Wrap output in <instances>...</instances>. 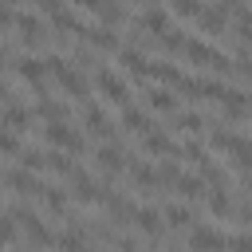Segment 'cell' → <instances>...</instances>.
Returning a JSON list of instances; mask_svg holds the SVG:
<instances>
[{
	"label": "cell",
	"mask_w": 252,
	"mask_h": 252,
	"mask_svg": "<svg viewBox=\"0 0 252 252\" xmlns=\"http://www.w3.org/2000/svg\"><path fill=\"white\" fill-rule=\"evenodd\" d=\"M224 252H252V232H236L228 236V248Z\"/></svg>",
	"instance_id": "32"
},
{
	"label": "cell",
	"mask_w": 252,
	"mask_h": 252,
	"mask_svg": "<svg viewBox=\"0 0 252 252\" xmlns=\"http://www.w3.org/2000/svg\"><path fill=\"white\" fill-rule=\"evenodd\" d=\"M130 181H134V189H142V193H150V189H158V165H150V161H130Z\"/></svg>",
	"instance_id": "21"
},
{
	"label": "cell",
	"mask_w": 252,
	"mask_h": 252,
	"mask_svg": "<svg viewBox=\"0 0 252 252\" xmlns=\"http://www.w3.org/2000/svg\"><path fill=\"white\" fill-rule=\"evenodd\" d=\"M87 236H91V228L71 224V228H63V232L55 236V248H59V252H87Z\"/></svg>",
	"instance_id": "20"
},
{
	"label": "cell",
	"mask_w": 252,
	"mask_h": 252,
	"mask_svg": "<svg viewBox=\"0 0 252 252\" xmlns=\"http://www.w3.org/2000/svg\"><path fill=\"white\" fill-rule=\"evenodd\" d=\"M173 193L185 197V201H197V197L205 193V177H201V173H181L177 185H173Z\"/></svg>",
	"instance_id": "24"
},
{
	"label": "cell",
	"mask_w": 252,
	"mask_h": 252,
	"mask_svg": "<svg viewBox=\"0 0 252 252\" xmlns=\"http://www.w3.org/2000/svg\"><path fill=\"white\" fill-rule=\"evenodd\" d=\"M173 130L185 134V138H197V134L205 130V114H201V110H181V114H173Z\"/></svg>",
	"instance_id": "22"
},
{
	"label": "cell",
	"mask_w": 252,
	"mask_h": 252,
	"mask_svg": "<svg viewBox=\"0 0 252 252\" xmlns=\"http://www.w3.org/2000/svg\"><path fill=\"white\" fill-rule=\"evenodd\" d=\"M47 169H51V173H59V177H75V173H79L75 158L59 154V150H47Z\"/></svg>",
	"instance_id": "25"
},
{
	"label": "cell",
	"mask_w": 252,
	"mask_h": 252,
	"mask_svg": "<svg viewBox=\"0 0 252 252\" xmlns=\"http://www.w3.org/2000/svg\"><path fill=\"white\" fill-rule=\"evenodd\" d=\"M181 158H185V161H193V165L201 169V165L209 161V150H205L197 138H185V146H181Z\"/></svg>",
	"instance_id": "30"
},
{
	"label": "cell",
	"mask_w": 252,
	"mask_h": 252,
	"mask_svg": "<svg viewBox=\"0 0 252 252\" xmlns=\"http://www.w3.org/2000/svg\"><path fill=\"white\" fill-rule=\"evenodd\" d=\"M8 67V47H4V39H0V71Z\"/></svg>",
	"instance_id": "37"
},
{
	"label": "cell",
	"mask_w": 252,
	"mask_h": 252,
	"mask_svg": "<svg viewBox=\"0 0 252 252\" xmlns=\"http://www.w3.org/2000/svg\"><path fill=\"white\" fill-rule=\"evenodd\" d=\"M228 24H232V4H205V12L197 16V32L209 43L228 35Z\"/></svg>",
	"instance_id": "2"
},
{
	"label": "cell",
	"mask_w": 252,
	"mask_h": 252,
	"mask_svg": "<svg viewBox=\"0 0 252 252\" xmlns=\"http://www.w3.org/2000/svg\"><path fill=\"white\" fill-rule=\"evenodd\" d=\"M232 217H236L240 224H252V201H244V205H236V209H232Z\"/></svg>",
	"instance_id": "35"
},
{
	"label": "cell",
	"mask_w": 252,
	"mask_h": 252,
	"mask_svg": "<svg viewBox=\"0 0 252 252\" xmlns=\"http://www.w3.org/2000/svg\"><path fill=\"white\" fill-rule=\"evenodd\" d=\"M142 150H146L150 158H161V161H169V158L177 161V158H181V146H177L165 130H146V134H142Z\"/></svg>",
	"instance_id": "11"
},
{
	"label": "cell",
	"mask_w": 252,
	"mask_h": 252,
	"mask_svg": "<svg viewBox=\"0 0 252 252\" xmlns=\"http://www.w3.org/2000/svg\"><path fill=\"white\" fill-rule=\"evenodd\" d=\"M201 12H205L201 0H177V4H169V16H177V20H197Z\"/></svg>",
	"instance_id": "29"
},
{
	"label": "cell",
	"mask_w": 252,
	"mask_h": 252,
	"mask_svg": "<svg viewBox=\"0 0 252 252\" xmlns=\"http://www.w3.org/2000/svg\"><path fill=\"white\" fill-rule=\"evenodd\" d=\"M146 106L158 114H177V94L169 87H146Z\"/></svg>",
	"instance_id": "19"
},
{
	"label": "cell",
	"mask_w": 252,
	"mask_h": 252,
	"mask_svg": "<svg viewBox=\"0 0 252 252\" xmlns=\"http://www.w3.org/2000/svg\"><path fill=\"white\" fill-rule=\"evenodd\" d=\"M0 32H16V8L0 4Z\"/></svg>",
	"instance_id": "33"
},
{
	"label": "cell",
	"mask_w": 252,
	"mask_h": 252,
	"mask_svg": "<svg viewBox=\"0 0 252 252\" xmlns=\"http://www.w3.org/2000/svg\"><path fill=\"white\" fill-rule=\"evenodd\" d=\"M118 126H122L126 134H138V138H142L146 130H154V126H150V114H146L142 106H134V102H130V106H122V114H118Z\"/></svg>",
	"instance_id": "16"
},
{
	"label": "cell",
	"mask_w": 252,
	"mask_h": 252,
	"mask_svg": "<svg viewBox=\"0 0 252 252\" xmlns=\"http://www.w3.org/2000/svg\"><path fill=\"white\" fill-rule=\"evenodd\" d=\"M83 130H87L91 138H102V142L114 138V122H110V114H106L102 106H94V102H83Z\"/></svg>",
	"instance_id": "10"
},
{
	"label": "cell",
	"mask_w": 252,
	"mask_h": 252,
	"mask_svg": "<svg viewBox=\"0 0 252 252\" xmlns=\"http://www.w3.org/2000/svg\"><path fill=\"white\" fill-rule=\"evenodd\" d=\"M228 236H220V228L213 224H193L189 228V252H224Z\"/></svg>",
	"instance_id": "8"
},
{
	"label": "cell",
	"mask_w": 252,
	"mask_h": 252,
	"mask_svg": "<svg viewBox=\"0 0 252 252\" xmlns=\"http://www.w3.org/2000/svg\"><path fill=\"white\" fill-rule=\"evenodd\" d=\"M161 220H165L169 228H193V209H189L185 201L165 205V209H161Z\"/></svg>",
	"instance_id": "23"
},
{
	"label": "cell",
	"mask_w": 252,
	"mask_h": 252,
	"mask_svg": "<svg viewBox=\"0 0 252 252\" xmlns=\"http://www.w3.org/2000/svg\"><path fill=\"white\" fill-rule=\"evenodd\" d=\"M32 114H35V118H43V122H67L71 106H67V102H59L55 94H43V98L32 106Z\"/></svg>",
	"instance_id": "15"
},
{
	"label": "cell",
	"mask_w": 252,
	"mask_h": 252,
	"mask_svg": "<svg viewBox=\"0 0 252 252\" xmlns=\"http://www.w3.org/2000/svg\"><path fill=\"white\" fill-rule=\"evenodd\" d=\"M39 201H43V209H47L51 217H63V213H67V193H63L59 185H47Z\"/></svg>",
	"instance_id": "26"
},
{
	"label": "cell",
	"mask_w": 252,
	"mask_h": 252,
	"mask_svg": "<svg viewBox=\"0 0 252 252\" xmlns=\"http://www.w3.org/2000/svg\"><path fill=\"white\" fill-rule=\"evenodd\" d=\"M248 122H252V114H248Z\"/></svg>",
	"instance_id": "38"
},
{
	"label": "cell",
	"mask_w": 252,
	"mask_h": 252,
	"mask_svg": "<svg viewBox=\"0 0 252 252\" xmlns=\"http://www.w3.org/2000/svg\"><path fill=\"white\" fill-rule=\"evenodd\" d=\"M134 228H138L142 236H161V228H165V220H161V209H154V205H142V209L134 213Z\"/></svg>",
	"instance_id": "17"
},
{
	"label": "cell",
	"mask_w": 252,
	"mask_h": 252,
	"mask_svg": "<svg viewBox=\"0 0 252 252\" xmlns=\"http://www.w3.org/2000/svg\"><path fill=\"white\" fill-rule=\"evenodd\" d=\"M43 138H47V146L51 150H59V154H67V158H75V154H83V134L71 126V122H47L43 126Z\"/></svg>",
	"instance_id": "3"
},
{
	"label": "cell",
	"mask_w": 252,
	"mask_h": 252,
	"mask_svg": "<svg viewBox=\"0 0 252 252\" xmlns=\"http://www.w3.org/2000/svg\"><path fill=\"white\" fill-rule=\"evenodd\" d=\"M106 193H110V189H106L102 181H94L91 173H83V169L71 177V197H75L79 205H102V201H106Z\"/></svg>",
	"instance_id": "7"
},
{
	"label": "cell",
	"mask_w": 252,
	"mask_h": 252,
	"mask_svg": "<svg viewBox=\"0 0 252 252\" xmlns=\"http://www.w3.org/2000/svg\"><path fill=\"white\" fill-rule=\"evenodd\" d=\"M12 67H16V75H20L24 83H32V87H35V94H39V98H43V94H51V91H47V63H43V55H20Z\"/></svg>",
	"instance_id": "5"
},
{
	"label": "cell",
	"mask_w": 252,
	"mask_h": 252,
	"mask_svg": "<svg viewBox=\"0 0 252 252\" xmlns=\"http://www.w3.org/2000/svg\"><path fill=\"white\" fill-rule=\"evenodd\" d=\"M4 185H8V189H16L20 197H43V189H47V185H43L32 169H24V165L8 169V173H4Z\"/></svg>",
	"instance_id": "12"
},
{
	"label": "cell",
	"mask_w": 252,
	"mask_h": 252,
	"mask_svg": "<svg viewBox=\"0 0 252 252\" xmlns=\"http://www.w3.org/2000/svg\"><path fill=\"white\" fill-rule=\"evenodd\" d=\"M94 169H98L106 181H114L118 173H126V169H130V161H126V150H122V146H114V142L98 146V150H94Z\"/></svg>",
	"instance_id": "6"
},
{
	"label": "cell",
	"mask_w": 252,
	"mask_h": 252,
	"mask_svg": "<svg viewBox=\"0 0 252 252\" xmlns=\"http://www.w3.org/2000/svg\"><path fill=\"white\" fill-rule=\"evenodd\" d=\"M220 106H224L228 118H244V114H252V94L240 91V87H228L224 98H220Z\"/></svg>",
	"instance_id": "18"
},
{
	"label": "cell",
	"mask_w": 252,
	"mask_h": 252,
	"mask_svg": "<svg viewBox=\"0 0 252 252\" xmlns=\"http://www.w3.org/2000/svg\"><path fill=\"white\" fill-rule=\"evenodd\" d=\"M16 35L24 47H43L51 39V28L39 16V8H16Z\"/></svg>",
	"instance_id": "1"
},
{
	"label": "cell",
	"mask_w": 252,
	"mask_h": 252,
	"mask_svg": "<svg viewBox=\"0 0 252 252\" xmlns=\"http://www.w3.org/2000/svg\"><path fill=\"white\" fill-rule=\"evenodd\" d=\"M16 240V220L4 213V220H0V244H12Z\"/></svg>",
	"instance_id": "34"
},
{
	"label": "cell",
	"mask_w": 252,
	"mask_h": 252,
	"mask_svg": "<svg viewBox=\"0 0 252 252\" xmlns=\"http://www.w3.org/2000/svg\"><path fill=\"white\" fill-rule=\"evenodd\" d=\"M0 154H24V146H20V134H12V130H0Z\"/></svg>",
	"instance_id": "31"
},
{
	"label": "cell",
	"mask_w": 252,
	"mask_h": 252,
	"mask_svg": "<svg viewBox=\"0 0 252 252\" xmlns=\"http://www.w3.org/2000/svg\"><path fill=\"white\" fill-rule=\"evenodd\" d=\"M94 87L102 91L106 102H114V106H130V87H126V79H122L118 71H110V67H94Z\"/></svg>",
	"instance_id": "4"
},
{
	"label": "cell",
	"mask_w": 252,
	"mask_h": 252,
	"mask_svg": "<svg viewBox=\"0 0 252 252\" xmlns=\"http://www.w3.org/2000/svg\"><path fill=\"white\" fill-rule=\"evenodd\" d=\"M32 106H24V102H8V106H0V130H12V134H24L28 126H32Z\"/></svg>",
	"instance_id": "13"
},
{
	"label": "cell",
	"mask_w": 252,
	"mask_h": 252,
	"mask_svg": "<svg viewBox=\"0 0 252 252\" xmlns=\"http://www.w3.org/2000/svg\"><path fill=\"white\" fill-rule=\"evenodd\" d=\"M209 213L213 217H232V197H228V189H209Z\"/></svg>",
	"instance_id": "27"
},
{
	"label": "cell",
	"mask_w": 252,
	"mask_h": 252,
	"mask_svg": "<svg viewBox=\"0 0 252 252\" xmlns=\"http://www.w3.org/2000/svg\"><path fill=\"white\" fill-rule=\"evenodd\" d=\"M8 102H12V94H8V87L0 83V106H8Z\"/></svg>",
	"instance_id": "36"
},
{
	"label": "cell",
	"mask_w": 252,
	"mask_h": 252,
	"mask_svg": "<svg viewBox=\"0 0 252 252\" xmlns=\"http://www.w3.org/2000/svg\"><path fill=\"white\" fill-rule=\"evenodd\" d=\"M102 209H106V217H110L114 224H126V220H134V213H138V205H134L130 197H122V193H106Z\"/></svg>",
	"instance_id": "14"
},
{
	"label": "cell",
	"mask_w": 252,
	"mask_h": 252,
	"mask_svg": "<svg viewBox=\"0 0 252 252\" xmlns=\"http://www.w3.org/2000/svg\"><path fill=\"white\" fill-rule=\"evenodd\" d=\"M118 67H122V75H130V79H138V83H150V55H146V51L122 43V51H118Z\"/></svg>",
	"instance_id": "9"
},
{
	"label": "cell",
	"mask_w": 252,
	"mask_h": 252,
	"mask_svg": "<svg viewBox=\"0 0 252 252\" xmlns=\"http://www.w3.org/2000/svg\"><path fill=\"white\" fill-rule=\"evenodd\" d=\"M158 43H161L165 51H173V55H181V51H185V43H189V35H185V28H177V24H173V28H169V32H165V35H161Z\"/></svg>",
	"instance_id": "28"
}]
</instances>
